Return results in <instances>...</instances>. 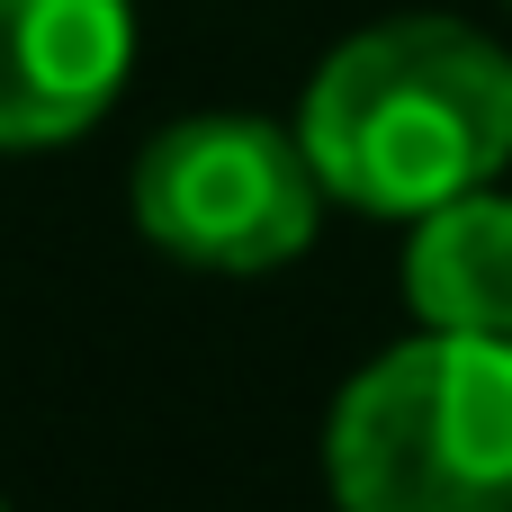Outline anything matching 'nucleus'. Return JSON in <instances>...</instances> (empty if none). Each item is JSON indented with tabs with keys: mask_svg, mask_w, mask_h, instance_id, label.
I'll return each instance as SVG.
<instances>
[{
	"mask_svg": "<svg viewBox=\"0 0 512 512\" xmlns=\"http://www.w3.org/2000/svg\"><path fill=\"white\" fill-rule=\"evenodd\" d=\"M324 198L423 216L512 162V54L459 18H387L324 54L297 108Z\"/></svg>",
	"mask_w": 512,
	"mask_h": 512,
	"instance_id": "obj_1",
	"label": "nucleus"
},
{
	"mask_svg": "<svg viewBox=\"0 0 512 512\" xmlns=\"http://www.w3.org/2000/svg\"><path fill=\"white\" fill-rule=\"evenodd\" d=\"M342 512H512V333H414L324 423Z\"/></svg>",
	"mask_w": 512,
	"mask_h": 512,
	"instance_id": "obj_2",
	"label": "nucleus"
},
{
	"mask_svg": "<svg viewBox=\"0 0 512 512\" xmlns=\"http://www.w3.org/2000/svg\"><path fill=\"white\" fill-rule=\"evenodd\" d=\"M324 180L270 117H180L135 162V225L189 270H279L315 243Z\"/></svg>",
	"mask_w": 512,
	"mask_h": 512,
	"instance_id": "obj_3",
	"label": "nucleus"
},
{
	"mask_svg": "<svg viewBox=\"0 0 512 512\" xmlns=\"http://www.w3.org/2000/svg\"><path fill=\"white\" fill-rule=\"evenodd\" d=\"M135 72L126 0H0V153L90 135Z\"/></svg>",
	"mask_w": 512,
	"mask_h": 512,
	"instance_id": "obj_4",
	"label": "nucleus"
},
{
	"mask_svg": "<svg viewBox=\"0 0 512 512\" xmlns=\"http://www.w3.org/2000/svg\"><path fill=\"white\" fill-rule=\"evenodd\" d=\"M405 306L432 333H512V198L495 180L414 216Z\"/></svg>",
	"mask_w": 512,
	"mask_h": 512,
	"instance_id": "obj_5",
	"label": "nucleus"
},
{
	"mask_svg": "<svg viewBox=\"0 0 512 512\" xmlns=\"http://www.w3.org/2000/svg\"><path fill=\"white\" fill-rule=\"evenodd\" d=\"M0 512H9V504H0Z\"/></svg>",
	"mask_w": 512,
	"mask_h": 512,
	"instance_id": "obj_6",
	"label": "nucleus"
}]
</instances>
